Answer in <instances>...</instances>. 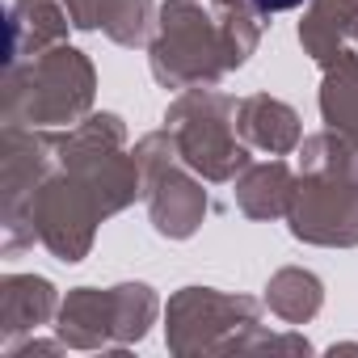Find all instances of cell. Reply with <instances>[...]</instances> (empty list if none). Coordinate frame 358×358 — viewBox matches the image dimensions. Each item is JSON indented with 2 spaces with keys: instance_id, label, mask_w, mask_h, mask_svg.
<instances>
[{
  "instance_id": "cell-1",
  "label": "cell",
  "mask_w": 358,
  "mask_h": 358,
  "mask_svg": "<svg viewBox=\"0 0 358 358\" xmlns=\"http://www.w3.org/2000/svg\"><path fill=\"white\" fill-rule=\"evenodd\" d=\"M253 5H257L262 13H278V9H295V5H303V0H253Z\"/></svg>"
}]
</instances>
